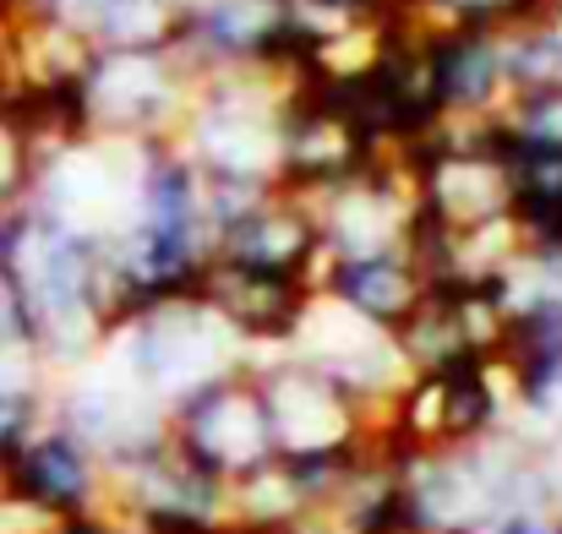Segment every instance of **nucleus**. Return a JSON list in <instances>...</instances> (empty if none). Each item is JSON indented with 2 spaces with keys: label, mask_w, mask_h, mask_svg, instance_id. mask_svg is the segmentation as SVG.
Segmentation results:
<instances>
[{
  "label": "nucleus",
  "mask_w": 562,
  "mask_h": 534,
  "mask_svg": "<svg viewBox=\"0 0 562 534\" xmlns=\"http://www.w3.org/2000/svg\"><path fill=\"white\" fill-rule=\"evenodd\" d=\"M0 350H38L33 344V317H27V300L11 279V268L0 262Z\"/></svg>",
  "instance_id": "obj_21"
},
{
  "label": "nucleus",
  "mask_w": 562,
  "mask_h": 534,
  "mask_svg": "<svg viewBox=\"0 0 562 534\" xmlns=\"http://www.w3.org/2000/svg\"><path fill=\"white\" fill-rule=\"evenodd\" d=\"M77 27L110 55H165L181 27V0H99Z\"/></svg>",
  "instance_id": "obj_16"
},
{
  "label": "nucleus",
  "mask_w": 562,
  "mask_h": 534,
  "mask_svg": "<svg viewBox=\"0 0 562 534\" xmlns=\"http://www.w3.org/2000/svg\"><path fill=\"white\" fill-rule=\"evenodd\" d=\"M207 534H279V530H257V524H240V519H224V524H213ZM295 534V530H290Z\"/></svg>",
  "instance_id": "obj_25"
},
{
  "label": "nucleus",
  "mask_w": 562,
  "mask_h": 534,
  "mask_svg": "<svg viewBox=\"0 0 562 534\" xmlns=\"http://www.w3.org/2000/svg\"><path fill=\"white\" fill-rule=\"evenodd\" d=\"M191 82L181 60L165 55H110L93 49L77 99H82V121L88 137L104 143H154V137H176L187 121Z\"/></svg>",
  "instance_id": "obj_6"
},
{
  "label": "nucleus",
  "mask_w": 562,
  "mask_h": 534,
  "mask_svg": "<svg viewBox=\"0 0 562 534\" xmlns=\"http://www.w3.org/2000/svg\"><path fill=\"white\" fill-rule=\"evenodd\" d=\"M514 431V393L497 355H470L437 371L404 376V387L376 414V436L415 458V453H464Z\"/></svg>",
  "instance_id": "obj_2"
},
{
  "label": "nucleus",
  "mask_w": 562,
  "mask_h": 534,
  "mask_svg": "<svg viewBox=\"0 0 562 534\" xmlns=\"http://www.w3.org/2000/svg\"><path fill=\"white\" fill-rule=\"evenodd\" d=\"M262 404H268V425L279 453H323V447H356L367 442L376 414L367 404H356L334 376H323L312 360L301 355H262L251 360Z\"/></svg>",
  "instance_id": "obj_7"
},
{
  "label": "nucleus",
  "mask_w": 562,
  "mask_h": 534,
  "mask_svg": "<svg viewBox=\"0 0 562 534\" xmlns=\"http://www.w3.org/2000/svg\"><path fill=\"white\" fill-rule=\"evenodd\" d=\"M497 126L525 143V148H552L562 154V88H525V93H508Z\"/></svg>",
  "instance_id": "obj_18"
},
{
  "label": "nucleus",
  "mask_w": 562,
  "mask_h": 534,
  "mask_svg": "<svg viewBox=\"0 0 562 534\" xmlns=\"http://www.w3.org/2000/svg\"><path fill=\"white\" fill-rule=\"evenodd\" d=\"M420 66L431 104L448 126H481L497 121L508 104V71H503V33L492 27H431L420 33Z\"/></svg>",
  "instance_id": "obj_11"
},
{
  "label": "nucleus",
  "mask_w": 562,
  "mask_h": 534,
  "mask_svg": "<svg viewBox=\"0 0 562 534\" xmlns=\"http://www.w3.org/2000/svg\"><path fill=\"white\" fill-rule=\"evenodd\" d=\"M165 425H170L176 447L187 453L191 464L207 469L224 486L257 475L279 453L251 360L235 365V371H224V376H213V382H202L187 398H176L165 409Z\"/></svg>",
  "instance_id": "obj_5"
},
{
  "label": "nucleus",
  "mask_w": 562,
  "mask_h": 534,
  "mask_svg": "<svg viewBox=\"0 0 562 534\" xmlns=\"http://www.w3.org/2000/svg\"><path fill=\"white\" fill-rule=\"evenodd\" d=\"M279 115H284V82L262 71H229L202 77L191 88L187 121L176 143L207 180H262L273 185L279 164Z\"/></svg>",
  "instance_id": "obj_3"
},
{
  "label": "nucleus",
  "mask_w": 562,
  "mask_h": 534,
  "mask_svg": "<svg viewBox=\"0 0 562 534\" xmlns=\"http://www.w3.org/2000/svg\"><path fill=\"white\" fill-rule=\"evenodd\" d=\"M398 11H409L415 22H431V27H492V33H508L519 22L547 16L552 0H398Z\"/></svg>",
  "instance_id": "obj_17"
},
{
  "label": "nucleus",
  "mask_w": 562,
  "mask_h": 534,
  "mask_svg": "<svg viewBox=\"0 0 562 534\" xmlns=\"http://www.w3.org/2000/svg\"><path fill=\"white\" fill-rule=\"evenodd\" d=\"M202 311L246 350L251 360L284 355L306 322V311L317 306V284L312 279H284V273H257L240 262H207L202 284H196Z\"/></svg>",
  "instance_id": "obj_8"
},
{
  "label": "nucleus",
  "mask_w": 562,
  "mask_h": 534,
  "mask_svg": "<svg viewBox=\"0 0 562 534\" xmlns=\"http://www.w3.org/2000/svg\"><path fill=\"white\" fill-rule=\"evenodd\" d=\"M49 534H132V524L115 513V508H104V513H82V519H66V524H55Z\"/></svg>",
  "instance_id": "obj_23"
},
{
  "label": "nucleus",
  "mask_w": 562,
  "mask_h": 534,
  "mask_svg": "<svg viewBox=\"0 0 562 534\" xmlns=\"http://www.w3.org/2000/svg\"><path fill=\"white\" fill-rule=\"evenodd\" d=\"M519 268H525V279H536L541 289H558L562 295V240L541 246V251H525V257H519Z\"/></svg>",
  "instance_id": "obj_22"
},
{
  "label": "nucleus",
  "mask_w": 562,
  "mask_h": 534,
  "mask_svg": "<svg viewBox=\"0 0 562 534\" xmlns=\"http://www.w3.org/2000/svg\"><path fill=\"white\" fill-rule=\"evenodd\" d=\"M317 295L361 322L382 328L387 339L404 328V317L420 306L426 295V273L415 268V257L404 246L393 251H361V257H328L317 273Z\"/></svg>",
  "instance_id": "obj_15"
},
{
  "label": "nucleus",
  "mask_w": 562,
  "mask_h": 534,
  "mask_svg": "<svg viewBox=\"0 0 562 534\" xmlns=\"http://www.w3.org/2000/svg\"><path fill=\"white\" fill-rule=\"evenodd\" d=\"M33 175H38V154H33V143H27V132L16 121V104H11V93L0 82V207L27 202Z\"/></svg>",
  "instance_id": "obj_19"
},
{
  "label": "nucleus",
  "mask_w": 562,
  "mask_h": 534,
  "mask_svg": "<svg viewBox=\"0 0 562 534\" xmlns=\"http://www.w3.org/2000/svg\"><path fill=\"white\" fill-rule=\"evenodd\" d=\"M409 207L415 191L398 159H376L350 185L317 202L323 224V251L328 257H361V251H393L409 235Z\"/></svg>",
  "instance_id": "obj_14"
},
{
  "label": "nucleus",
  "mask_w": 562,
  "mask_h": 534,
  "mask_svg": "<svg viewBox=\"0 0 562 534\" xmlns=\"http://www.w3.org/2000/svg\"><path fill=\"white\" fill-rule=\"evenodd\" d=\"M290 355L312 360L323 376H334L356 404H367L372 414L387 409V398L404 387V360L393 350V339L372 328V322H361V317H350V311H339V306H328L323 295H317V306L306 311V322H301V333H295V344H290Z\"/></svg>",
  "instance_id": "obj_12"
},
{
  "label": "nucleus",
  "mask_w": 562,
  "mask_h": 534,
  "mask_svg": "<svg viewBox=\"0 0 562 534\" xmlns=\"http://www.w3.org/2000/svg\"><path fill=\"white\" fill-rule=\"evenodd\" d=\"M213 257L218 262H240L257 273H284V279H312L323 273L328 251H323V224L317 207L290 196V191H262L257 202H246L240 213H229L213 229Z\"/></svg>",
  "instance_id": "obj_10"
},
{
  "label": "nucleus",
  "mask_w": 562,
  "mask_h": 534,
  "mask_svg": "<svg viewBox=\"0 0 562 534\" xmlns=\"http://www.w3.org/2000/svg\"><path fill=\"white\" fill-rule=\"evenodd\" d=\"M104 355L115 360L159 409H170L176 398L196 393L202 382L246 365V350L202 311V300H170V306H154L132 322H121L104 344Z\"/></svg>",
  "instance_id": "obj_4"
},
{
  "label": "nucleus",
  "mask_w": 562,
  "mask_h": 534,
  "mask_svg": "<svg viewBox=\"0 0 562 534\" xmlns=\"http://www.w3.org/2000/svg\"><path fill=\"white\" fill-rule=\"evenodd\" d=\"M5 268L27 300L33 344L49 376H71L110 344V268L104 240L82 235L33 202L16 207V235L5 251Z\"/></svg>",
  "instance_id": "obj_1"
},
{
  "label": "nucleus",
  "mask_w": 562,
  "mask_h": 534,
  "mask_svg": "<svg viewBox=\"0 0 562 534\" xmlns=\"http://www.w3.org/2000/svg\"><path fill=\"white\" fill-rule=\"evenodd\" d=\"M0 486L11 497H22L49 524H66V519H82V513H104L110 508V469H104V458L77 431H66L55 414L0 469Z\"/></svg>",
  "instance_id": "obj_9"
},
{
  "label": "nucleus",
  "mask_w": 562,
  "mask_h": 534,
  "mask_svg": "<svg viewBox=\"0 0 562 534\" xmlns=\"http://www.w3.org/2000/svg\"><path fill=\"white\" fill-rule=\"evenodd\" d=\"M497 365L514 393L519 420H558L562 414V295L525 279L514 295L503 333H497Z\"/></svg>",
  "instance_id": "obj_13"
},
{
  "label": "nucleus",
  "mask_w": 562,
  "mask_h": 534,
  "mask_svg": "<svg viewBox=\"0 0 562 534\" xmlns=\"http://www.w3.org/2000/svg\"><path fill=\"white\" fill-rule=\"evenodd\" d=\"M55 414V382L49 387H22V393H0V469L49 425Z\"/></svg>",
  "instance_id": "obj_20"
},
{
  "label": "nucleus",
  "mask_w": 562,
  "mask_h": 534,
  "mask_svg": "<svg viewBox=\"0 0 562 534\" xmlns=\"http://www.w3.org/2000/svg\"><path fill=\"white\" fill-rule=\"evenodd\" d=\"M22 207V202H16ZM16 207H0V262H5V251H11V235H16Z\"/></svg>",
  "instance_id": "obj_24"
}]
</instances>
